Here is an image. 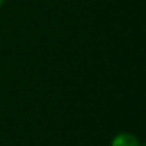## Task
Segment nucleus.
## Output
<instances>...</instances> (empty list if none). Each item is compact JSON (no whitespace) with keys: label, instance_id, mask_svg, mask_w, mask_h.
Returning a JSON list of instances; mask_svg holds the SVG:
<instances>
[{"label":"nucleus","instance_id":"f257e3e1","mask_svg":"<svg viewBox=\"0 0 146 146\" xmlns=\"http://www.w3.org/2000/svg\"><path fill=\"white\" fill-rule=\"evenodd\" d=\"M143 143L132 132H119L112 137L110 146H141Z\"/></svg>","mask_w":146,"mask_h":146},{"label":"nucleus","instance_id":"f03ea898","mask_svg":"<svg viewBox=\"0 0 146 146\" xmlns=\"http://www.w3.org/2000/svg\"><path fill=\"white\" fill-rule=\"evenodd\" d=\"M4 2H5V0H0V9H2V5H4Z\"/></svg>","mask_w":146,"mask_h":146},{"label":"nucleus","instance_id":"7ed1b4c3","mask_svg":"<svg viewBox=\"0 0 146 146\" xmlns=\"http://www.w3.org/2000/svg\"><path fill=\"white\" fill-rule=\"evenodd\" d=\"M141 146H144V144H141Z\"/></svg>","mask_w":146,"mask_h":146}]
</instances>
